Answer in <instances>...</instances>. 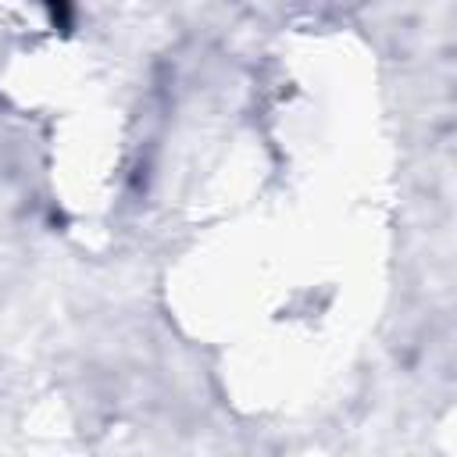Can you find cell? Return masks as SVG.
Returning a JSON list of instances; mask_svg holds the SVG:
<instances>
[{
  "label": "cell",
  "instance_id": "cell-1",
  "mask_svg": "<svg viewBox=\"0 0 457 457\" xmlns=\"http://www.w3.org/2000/svg\"><path fill=\"white\" fill-rule=\"evenodd\" d=\"M46 7H50V18H54L57 29H68V25H71V7H75V0H46Z\"/></svg>",
  "mask_w": 457,
  "mask_h": 457
}]
</instances>
